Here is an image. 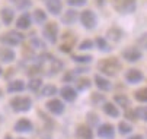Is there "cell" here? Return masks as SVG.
<instances>
[{"instance_id":"1","label":"cell","mask_w":147,"mask_h":139,"mask_svg":"<svg viewBox=\"0 0 147 139\" xmlns=\"http://www.w3.org/2000/svg\"><path fill=\"white\" fill-rule=\"evenodd\" d=\"M36 63H38L41 72L45 73L47 76H53V75L58 73L60 70H63V67H64L63 62L58 60V59H55V57H54L53 54H50V53H44V54L38 56Z\"/></svg>"},{"instance_id":"2","label":"cell","mask_w":147,"mask_h":139,"mask_svg":"<svg viewBox=\"0 0 147 139\" xmlns=\"http://www.w3.org/2000/svg\"><path fill=\"white\" fill-rule=\"evenodd\" d=\"M121 69H122V65L117 57H108V59H103V60L98 62V70L107 76H115L118 75Z\"/></svg>"},{"instance_id":"3","label":"cell","mask_w":147,"mask_h":139,"mask_svg":"<svg viewBox=\"0 0 147 139\" xmlns=\"http://www.w3.org/2000/svg\"><path fill=\"white\" fill-rule=\"evenodd\" d=\"M10 107L16 113H26L32 107V100L29 97H15L10 100Z\"/></svg>"},{"instance_id":"4","label":"cell","mask_w":147,"mask_h":139,"mask_svg":"<svg viewBox=\"0 0 147 139\" xmlns=\"http://www.w3.org/2000/svg\"><path fill=\"white\" fill-rule=\"evenodd\" d=\"M25 40V35L20 34L18 31H10V32H6L3 35H0V43L7 46V47H15V46H19Z\"/></svg>"},{"instance_id":"5","label":"cell","mask_w":147,"mask_h":139,"mask_svg":"<svg viewBox=\"0 0 147 139\" xmlns=\"http://www.w3.org/2000/svg\"><path fill=\"white\" fill-rule=\"evenodd\" d=\"M112 7L118 13H133L137 9V0H112Z\"/></svg>"},{"instance_id":"6","label":"cell","mask_w":147,"mask_h":139,"mask_svg":"<svg viewBox=\"0 0 147 139\" xmlns=\"http://www.w3.org/2000/svg\"><path fill=\"white\" fill-rule=\"evenodd\" d=\"M42 35L50 44H55L58 38V25L55 22H48L42 28Z\"/></svg>"},{"instance_id":"7","label":"cell","mask_w":147,"mask_h":139,"mask_svg":"<svg viewBox=\"0 0 147 139\" xmlns=\"http://www.w3.org/2000/svg\"><path fill=\"white\" fill-rule=\"evenodd\" d=\"M79 18H80L82 25L85 27L86 29H93L96 27V24H98V18H96V15L92 10H83Z\"/></svg>"},{"instance_id":"8","label":"cell","mask_w":147,"mask_h":139,"mask_svg":"<svg viewBox=\"0 0 147 139\" xmlns=\"http://www.w3.org/2000/svg\"><path fill=\"white\" fill-rule=\"evenodd\" d=\"M122 57H124L127 62H130V63H136V62L141 60L143 53H141L138 48H136V47H128V48L122 50Z\"/></svg>"},{"instance_id":"9","label":"cell","mask_w":147,"mask_h":139,"mask_svg":"<svg viewBox=\"0 0 147 139\" xmlns=\"http://www.w3.org/2000/svg\"><path fill=\"white\" fill-rule=\"evenodd\" d=\"M45 107H47V110H48L50 113H53L54 116H60V114H63V113H64V108H66L64 103H63L61 100H57V98L47 101Z\"/></svg>"},{"instance_id":"10","label":"cell","mask_w":147,"mask_h":139,"mask_svg":"<svg viewBox=\"0 0 147 139\" xmlns=\"http://www.w3.org/2000/svg\"><path fill=\"white\" fill-rule=\"evenodd\" d=\"M125 81H127L128 84H131V85H134V84H138V82H141L143 79H144V75H143V72L141 70H138V69H128L127 72H125Z\"/></svg>"},{"instance_id":"11","label":"cell","mask_w":147,"mask_h":139,"mask_svg":"<svg viewBox=\"0 0 147 139\" xmlns=\"http://www.w3.org/2000/svg\"><path fill=\"white\" fill-rule=\"evenodd\" d=\"M98 136L100 139H114L115 138V127L109 123H103L98 127Z\"/></svg>"},{"instance_id":"12","label":"cell","mask_w":147,"mask_h":139,"mask_svg":"<svg viewBox=\"0 0 147 139\" xmlns=\"http://www.w3.org/2000/svg\"><path fill=\"white\" fill-rule=\"evenodd\" d=\"M60 95L63 97V100L67 101V103H74L76 98H77V91L70 87V85H64L60 89Z\"/></svg>"},{"instance_id":"13","label":"cell","mask_w":147,"mask_h":139,"mask_svg":"<svg viewBox=\"0 0 147 139\" xmlns=\"http://www.w3.org/2000/svg\"><path fill=\"white\" fill-rule=\"evenodd\" d=\"M34 129V125L31 120L28 119H19V120L15 123L13 126V130L18 132V133H25V132H31Z\"/></svg>"},{"instance_id":"14","label":"cell","mask_w":147,"mask_h":139,"mask_svg":"<svg viewBox=\"0 0 147 139\" xmlns=\"http://www.w3.org/2000/svg\"><path fill=\"white\" fill-rule=\"evenodd\" d=\"M76 136L79 139H93V130L88 125H79L76 127Z\"/></svg>"},{"instance_id":"15","label":"cell","mask_w":147,"mask_h":139,"mask_svg":"<svg viewBox=\"0 0 147 139\" xmlns=\"http://www.w3.org/2000/svg\"><path fill=\"white\" fill-rule=\"evenodd\" d=\"M95 85H96V88H98L99 91H103V92H108V91H111V88H112L111 82L108 81L107 78H103V76H100V75H95Z\"/></svg>"},{"instance_id":"16","label":"cell","mask_w":147,"mask_h":139,"mask_svg":"<svg viewBox=\"0 0 147 139\" xmlns=\"http://www.w3.org/2000/svg\"><path fill=\"white\" fill-rule=\"evenodd\" d=\"M16 59V53L12 48L7 47H0V62L3 63H10Z\"/></svg>"},{"instance_id":"17","label":"cell","mask_w":147,"mask_h":139,"mask_svg":"<svg viewBox=\"0 0 147 139\" xmlns=\"http://www.w3.org/2000/svg\"><path fill=\"white\" fill-rule=\"evenodd\" d=\"M102 110H103V113L107 114V116H109V117H114V119H117V117H119V108L114 104V103H103V106H102Z\"/></svg>"},{"instance_id":"18","label":"cell","mask_w":147,"mask_h":139,"mask_svg":"<svg viewBox=\"0 0 147 139\" xmlns=\"http://www.w3.org/2000/svg\"><path fill=\"white\" fill-rule=\"evenodd\" d=\"M47 9L51 15H60L63 10L61 0H47Z\"/></svg>"},{"instance_id":"19","label":"cell","mask_w":147,"mask_h":139,"mask_svg":"<svg viewBox=\"0 0 147 139\" xmlns=\"http://www.w3.org/2000/svg\"><path fill=\"white\" fill-rule=\"evenodd\" d=\"M31 16L28 15V13H22L19 18H18V21H16V28L18 29H28L29 27H31Z\"/></svg>"},{"instance_id":"20","label":"cell","mask_w":147,"mask_h":139,"mask_svg":"<svg viewBox=\"0 0 147 139\" xmlns=\"http://www.w3.org/2000/svg\"><path fill=\"white\" fill-rule=\"evenodd\" d=\"M77 18H79L77 12H76L74 9H69L64 15L61 16V22L66 24V25H71V24H74V22L77 21Z\"/></svg>"},{"instance_id":"21","label":"cell","mask_w":147,"mask_h":139,"mask_svg":"<svg viewBox=\"0 0 147 139\" xmlns=\"http://www.w3.org/2000/svg\"><path fill=\"white\" fill-rule=\"evenodd\" d=\"M114 101H115V104L117 106H119V107H122V108H130V106H131V100L127 97V95H124V94H117V95H114Z\"/></svg>"},{"instance_id":"22","label":"cell","mask_w":147,"mask_h":139,"mask_svg":"<svg viewBox=\"0 0 147 139\" xmlns=\"http://www.w3.org/2000/svg\"><path fill=\"white\" fill-rule=\"evenodd\" d=\"M0 16H2V21H3L5 25H10L15 19V12L9 7H3L0 10Z\"/></svg>"},{"instance_id":"23","label":"cell","mask_w":147,"mask_h":139,"mask_svg":"<svg viewBox=\"0 0 147 139\" xmlns=\"http://www.w3.org/2000/svg\"><path fill=\"white\" fill-rule=\"evenodd\" d=\"M122 35H124V32H122L118 27H111V28L107 31V37H108L109 40H112V41H115V43L119 41V40L122 38Z\"/></svg>"},{"instance_id":"24","label":"cell","mask_w":147,"mask_h":139,"mask_svg":"<svg viewBox=\"0 0 147 139\" xmlns=\"http://www.w3.org/2000/svg\"><path fill=\"white\" fill-rule=\"evenodd\" d=\"M25 89V84L22 81H19V79H16V81H10L7 84V92H20Z\"/></svg>"},{"instance_id":"25","label":"cell","mask_w":147,"mask_h":139,"mask_svg":"<svg viewBox=\"0 0 147 139\" xmlns=\"http://www.w3.org/2000/svg\"><path fill=\"white\" fill-rule=\"evenodd\" d=\"M74 82H76V87H77L79 91L89 89L90 85H92V81H90V79H88V78H79V79H76Z\"/></svg>"},{"instance_id":"26","label":"cell","mask_w":147,"mask_h":139,"mask_svg":"<svg viewBox=\"0 0 147 139\" xmlns=\"http://www.w3.org/2000/svg\"><path fill=\"white\" fill-rule=\"evenodd\" d=\"M42 87V81H41V78H32L31 81L28 82V89L31 91V92H38L39 91V88Z\"/></svg>"},{"instance_id":"27","label":"cell","mask_w":147,"mask_h":139,"mask_svg":"<svg viewBox=\"0 0 147 139\" xmlns=\"http://www.w3.org/2000/svg\"><path fill=\"white\" fill-rule=\"evenodd\" d=\"M96 46H98V48L100 50V51H103V53H109L111 50H112V47L108 44V41L107 40H103L102 37H99V38H96Z\"/></svg>"},{"instance_id":"28","label":"cell","mask_w":147,"mask_h":139,"mask_svg":"<svg viewBox=\"0 0 147 139\" xmlns=\"http://www.w3.org/2000/svg\"><path fill=\"white\" fill-rule=\"evenodd\" d=\"M32 16H34V21H35L36 24H44V22L47 21V13H45L42 9H35Z\"/></svg>"},{"instance_id":"29","label":"cell","mask_w":147,"mask_h":139,"mask_svg":"<svg viewBox=\"0 0 147 139\" xmlns=\"http://www.w3.org/2000/svg\"><path fill=\"white\" fill-rule=\"evenodd\" d=\"M9 2L13 3L15 7L19 9V10H25V9H28V7L32 5L31 0H9Z\"/></svg>"},{"instance_id":"30","label":"cell","mask_w":147,"mask_h":139,"mask_svg":"<svg viewBox=\"0 0 147 139\" xmlns=\"http://www.w3.org/2000/svg\"><path fill=\"white\" fill-rule=\"evenodd\" d=\"M90 101H92L93 106L103 104V103H105V94H100V92H92V95H90Z\"/></svg>"},{"instance_id":"31","label":"cell","mask_w":147,"mask_h":139,"mask_svg":"<svg viewBox=\"0 0 147 139\" xmlns=\"http://www.w3.org/2000/svg\"><path fill=\"white\" fill-rule=\"evenodd\" d=\"M86 120H88V126H90V127H95V126L99 125V117H98L96 113L89 111V113L86 114Z\"/></svg>"},{"instance_id":"32","label":"cell","mask_w":147,"mask_h":139,"mask_svg":"<svg viewBox=\"0 0 147 139\" xmlns=\"http://www.w3.org/2000/svg\"><path fill=\"white\" fill-rule=\"evenodd\" d=\"M134 98L137 101H140V103H147V87L136 91L134 92Z\"/></svg>"},{"instance_id":"33","label":"cell","mask_w":147,"mask_h":139,"mask_svg":"<svg viewBox=\"0 0 147 139\" xmlns=\"http://www.w3.org/2000/svg\"><path fill=\"white\" fill-rule=\"evenodd\" d=\"M118 132L121 135H128V133L133 132V126L130 123H127V122H119L118 123Z\"/></svg>"},{"instance_id":"34","label":"cell","mask_w":147,"mask_h":139,"mask_svg":"<svg viewBox=\"0 0 147 139\" xmlns=\"http://www.w3.org/2000/svg\"><path fill=\"white\" fill-rule=\"evenodd\" d=\"M55 94H57V87H54V85H45L41 89V95L42 97H53Z\"/></svg>"},{"instance_id":"35","label":"cell","mask_w":147,"mask_h":139,"mask_svg":"<svg viewBox=\"0 0 147 139\" xmlns=\"http://www.w3.org/2000/svg\"><path fill=\"white\" fill-rule=\"evenodd\" d=\"M134 111H136V116H137V119H141V120L147 122V106L138 107V108H136Z\"/></svg>"},{"instance_id":"36","label":"cell","mask_w":147,"mask_h":139,"mask_svg":"<svg viewBox=\"0 0 147 139\" xmlns=\"http://www.w3.org/2000/svg\"><path fill=\"white\" fill-rule=\"evenodd\" d=\"M71 60L76 63H89L92 60V56L85 54V56H71Z\"/></svg>"},{"instance_id":"37","label":"cell","mask_w":147,"mask_h":139,"mask_svg":"<svg viewBox=\"0 0 147 139\" xmlns=\"http://www.w3.org/2000/svg\"><path fill=\"white\" fill-rule=\"evenodd\" d=\"M31 46H34L35 48H44L45 47L44 43L41 41V40H38L35 34H31Z\"/></svg>"},{"instance_id":"38","label":"cell","mask_w":147,"mask_h":139,"mask_svg":"<svg viewBox=\"0 0 147 139\" xmlns=\"http://www.w3.org/2000/svg\"><path fill=\"white\" fill-rule=\"evenodd\" d=\"M93 46H95V43L92 41V40H85V41L80 43L79 48L80 50H90V48H93Z\"/></svg>"},{"instance_id":"39","label":"cell","mask_w":147,"mask_h":139,"mask_svg":"<svg viewBox=\"0 0 147 139\" xmlns=\"http://www.w3.org/2000/svg\"><path fill=\"white\" fill-rule=\"evenodd\" d=\"M137 44H138L140 47H143V48L147 50V32L141 34V35L137 38Z\"/></svg>"},{"instance_id":"40","label":"cell","mask_w":147,"mask_h":139,"mask_svg":"<svg viewBox=\"0 0 147 139\" xmlns=\"http://www.w3.org/2000/svg\"><path fill=\"white\" fill-rule=\"evenodd\" d=\"M76 73L73 72V70H70V72H67L64 76H63V82H73V81H76Z\"/></svg>"},{"instance_id":"41","label":"cell","mask_w":147,"mask_h":139,"mask_svg":"<svg viewBox=\"0 0 147 139\" xmlns=\"http://www.w3.org/2000/svg\"><path fill=\"white\" fill-rule=\"evenodd\" d=\"M67 3L70 6H85L88 3V0H67Z\"/></svg>"},{"instance_id":"42","label":"cell","mask_w":147,"mask_h":139,"mask_svg":"<svg viewBox=\"0 0 147 139\" xmlns=\"http://www.w3.org/2000/svg\"><path fill=\"white\" fill-rule=\"evenodd\" d=\"M125 117H127L128 120H131V122H134L136 119H137L136 111H134V110H131V108H127V111H125Z\"/></svg>"},{"instance_id":"43","label":"cell","mask_w":147,"mask_h":139,"mask_svg":"<svg viewBox=\"0 0 147 139\" xmlns=\"http://www.w3.org/2000/svg\"><path fill=\"white\" fill-rule=\"evenodd\" d=\"M38 114H39V117H41V119H42V120H44V122H47V123L50 125V127H53V126H54V123H53V120H50V119H48V116H45V114H44L42 111H38Z\"/></svg>"},{"instance_id":"44","label":"cell","mask_w":147,"mask_h":139,"mask_svg":"<svg viewBox=\"0 0 147 139\" xmlns=\"http://www.w3.org/2000/svg\"><path fill=\"white\" fill-rule=\"evenodd\" d=\"M73 72H74L76 75H79V73H86V72H89V69H88V67H77V69H73Z\"/></svg>"},{"instance_id":"45","label":"cell","mask_w":147,"mask_h":139,"mask_svg":"<svg viewBox=\"0 0 147 139\" xmlns=\"http://www.w3.org/2000/svg\"><path fill=\"white\" fill-rule=\"evenodd\" d=\"M128 139H144V136H143V135H133V136H130Z\"/></svg>"},{"instance_id":"46","label":"cell","mask_w":147,"mask_h":139,"mask_svg":"<svg viewBox=\"0 0 147 139\" xmlns=\"http://www.w3.org/2000/svg\"><path fill=\"white\" fill-rule=\"evenodd\" d=\"M96 3H98V6H103L107 3V0H96Z\"/></svg>"},{"instance_id":"47","label":"cell","mask_w":147,"mask_h":139,"mask_svg":"<svg viewBox=\"0 0 147 139\" xmlns=\"http://www.w3.org/2000/svg\"><path fill=\"white\" fill-rule=\"evenodd\" d=\"M5 139H13V138H12L10 135H6V136H5Z\"/></svg>"},{"instance_id":"48","label":"cell","mask_w":147,"mask_h":139,"mask_svg":"<svg viewBox=\"0 0 147 139\" xmlns=\"http://www.w3.org/2000/svg\"><path fill=\"white\" fill-rule=\"evenodd\" d=\"M2 97H3V91H2V89H0V98H2Z\"/></svg>"},{"instance_id":"49","label":"cell","mask_w":147,"mask_h":139,"mask_svg":"<svg viewBox=\"0 0 147 139\" xmlns=\"http://www.w3.org/2000/svg\"><path fill=\"white\" fill-rule=\"evenodd\" d=\"M2 73H3V70H2V67H0V76H2Z\"/></svg>"},{"instance_id":"50","label":"cell","mask_w":147,"mask_h":139,"mask_svg":"<svg viewBox=\"0 0 147 139\" xmlns=\"http://www.w3.org/2000/svg\"><path fill=\"white\" fill-rule=\"evenodd\" d=\"M19 139H26V138H19Z\"/></svg>"},{"instance_id":"51","label":"cell","mask_w":147,"mask_h":139,"mask_svg":"<svg viewBox=\"0 0 147 139\" xmlns=\"http://www.w3.org/2000/svg\"><path fill=\"white\" fill-rule=\"evenodd\" d=\"M44 2H47V0H44Z\"/></svg>"}]
</instances>
